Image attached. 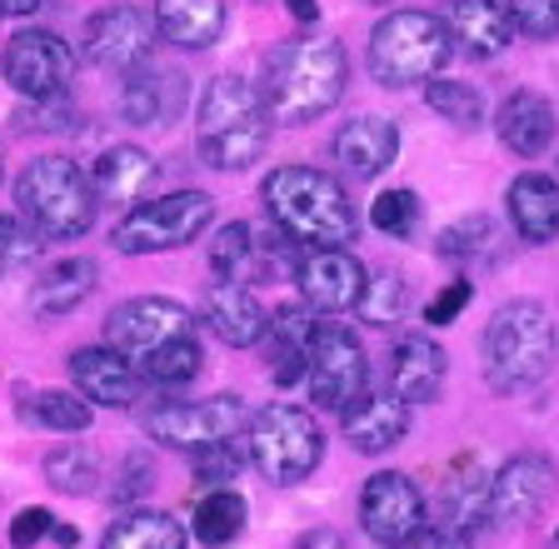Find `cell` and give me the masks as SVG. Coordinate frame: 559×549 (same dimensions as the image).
Instances as JSON below:
<instances>
[{"label":"cell","mask_w":559,"mask_h":549,"mask_svg":"<svg viewBox=\"0 0 559 549\" xmlns=\"http://www.w3.org/2000/svg\"><path fill=\"white\" fill-rule=\"evenodd\" d=\"M345 81H349L345 46L330 36H300L270 50L260 95H265L270 120L305 126V120H320L330 106H340Z\"/></svg>","instance_id":"6da1fadb"},{"label":"cell","mask_w":559,"mask_h":549,"mask_svg":"<svg viewBox=\"0 0 559 549\" xmlns=\"http://www.w3.org/2000/svg\"><path fill=\"white\" fill-rule=\"evenodd\" d=\"M265 211L280 230L300 240V246H325V250H345L360 230V215L349 205L345 186L314 165H280L270 170L265 186Z\"/></svg>","instance_id":"7a4b0ae2"},{"label":"cell","mask_w":559,"mask_h":549,"mask_svg":"<svg viewBox=\"0 0 559 549\" xmlns=\"http://www.w3.org/2000/svg\"><path fill=\"white\" fill-rule=\"evenodd\" d=\"M270 145V110L260 85L215 75L195 106V151L210 170H245Z\"/></svg>","instance_id":"3957f363"},{"label":"cell","mask_w":559,"mask_h":549,"mask_svg":"<svg viewBox=\"0 0 559 549\" xmlns=\"http://www.w3.org/2000/svg\"><path fill=\"white\" fill-rule=\"evenodd\" d=\"M15 211L40 240H81L95 225V186L75 160L66 155H40L25 165V176L15 180Z\"/></svg>","instance_id":"277c9868"},{"label":"cell","mask_w":559,"mask_h":549,"mask_svg":"<svg viewBox=\"0 0 559 549\" xmlns=\"http://www.w3.org/2000/svg\"><path fill=\"white\" fill-rule=\"evenodd\" d=\"M555 360V330L539 300H504L485 325V374L489 385L514 395L549 374Z\"/></svg>","instance_id":"5b68a950"},{"label":"cell","mask_w":559,"mask_h":549,"mask_svg":"<svg viewBox=\"0 0 559 549\" xmlns=\"http://www.w3.org/2000/svg\"><path fill=\"white\" fill-rule=\"evenodd\" d=\"M450 65V25L430 11H395L370 36V75L390 91L435 81Z\"/></svg>","instance_id":"8992f818"},{"label":"cell","mask_w":559,"mask_h":549,"mask_svg":"<svg viewBox=\"0 0 559 549\" xmlns=\"http://www.w3.org/2000/svg\"><path fill=\"white\" fill-rule=\"evenodd\" d=\"M245 455L270 485H300L325 455L320 420L300 405H265L245 425Z\"/></svg>","instance_id":"52a82bcc"},{"label":"cell","mask_w":559,"mask_h":549,"mask_svg":"<svg viewBox=\"0 0 559 549\" xmlns=\"http://www.w3.org/2000/svg\"><path fill=\"white\" fill-rule=\"evenodd\" d=\"M215 220V200L205 190H170L160 200H145L126 220L110 230V246L120 255H160V250H180L210 230Z\"/></svg>","instance_id":"ba28073f"},{"label":"cell","mask_w":559,"mask_h":549,"mask_svg":"<svg viewBox=\"0 0 559 549\" xmlns=\"http://www.w3.org/2000/svg\"><path fill=\"white\" fill-rule=\"evenodd\" d=\"M250 425V409L240 395H215V399H165V405L145 409V434L170 450H210V444H225L235 434H245Z\"/></svg>","instance_id":"9c48e42d"},{"label":"cell","mask_w":559,"mask_h":549,"mask_svg":"<svg viewBox=\"0 0 559 549\" xmlns=\"http://www.w3.org/2000/svg\"><path fill=\"white\" fill-rule=\"evenodd\" d=\"M305 385H310L314 405L325 409H345L349 399H360L370 390V360H365L360 335L335 320H320L310 339V360H305Z\"/></svg>","instance_id":"30bf717a"},{"label":"cell","mask_w":559,"mask_h":549,"mask_svg":"<svg viewBox=\"0 0 559 549\" xmlns=\"http://www.w3.org/2000/svg\"><path fill=\"white\" fill-rule=\"evenodd\" d=\"M186 335H195V320H190L186 305L165 300V295H135V300L116 305L110 320H105V345L126 355L135 370L155 350H165V345H175Z\"/></svg>","instance_id":"8fae6325"},{"label":"cell","mask_w":559,"mask_h":549,"mask_svg":"<svg viewBox=\"0 0 559 549\" xmlns=\"http://www.w3.org/2000/svg\"><path fill=\"white\" fill-rule=\"evenodd\" d=\"M0 75L25 100H50V95H66L70 75H75V56L56 31H15L0 50Z\"/></svg>","instance_id":"7c38bea8"},{"label":"cell","mask_w":559,"mask_h":549,"mask_svg":"<svg viewBox=\"0 0 559 549\" xmlns=\"http://www.w3.org/2000/svg\"><path fill=\"white\" fill-rule=\"evenodd\" d=\"M360 525L374 545L405 549L419 529L430 525V520H425V494H419V485L409 475H400V469L370 475L360 490Z\"/></svg>","instance_id":"4fadbf2b"},{"label":"cell","mask_w":559,"mask_h":549,"mask_svg":"<svg viewBox=\"0 0 559 549\" xmlns=\"http://www.w3.org/2000/svg\"><path fill=\"white\" fill-rule=\"evenodd\" d=\"M559 490V469L549 455H514L500 465V475L489 479V525L514 529V525H530L545 514V504L555 500Z\"/></svg>","instance_id":"5bb4252c"},{"label":"cell","mask_w":559,"mask_h":549,"mask_svg":"<svg viewBox=\"0 0 559 549\" xmlns=\"http://www.w3.org/2000/svg\"><path fill=\"white\" fill-rule=\"evenodd\" d=\"M295 285H300V300L314 315H345V310H360L370 275L349 250L305 246L300 265H295Z\"/></svg>","instance_id":"9a60e30c"},{"label":"cell","mask_w":559,"mask_h":549,"mask_svg":"<svg viewBox=\"0 0 559 549\" xmlns=\"http://www.w3.org/2000/svg\"><path fill=\"white\" fill-rule=\"evenodd\" d=\"M155 40V15H145L140 5H105L85 21V56L100 71H135L145 65Z\"/></svg>","instance_id":"2e32d148"},{"label":"cell","mask_w":559,"mask_h":549,"mask_svg":"<svg viewBox=\"0 0 559 549\" xmlns=\"http://www.w3.org/2000/svg\"><path fill=\"white\" fill-rule=\"evenodd\" d=\"M340 430H345L349 450H360V455H384L390 444H400L409 434V405L390 390H365L360 399H349L340 409Z\"/></svg>","instance_id":"e0dca14e"},{"label":"cell","mask_w":559,"mask_h":549,"mask_svg":"<svg viewBox=\"0 0 559 549\" xmlns=\"http://www.w3.org/2000/svg\"><path fill=\"white\" fill-rule=\"evenodd\" d=\"M70 380H75V395L105 409H130L140 399V370L110 345H85L70 355Z\"/></svg>","instance_id":"ac0fdd59"},{"label":"cell","mask_w":559,"mask_h":549,"mask_svg":"<svg viewBox=\"0 0 559 549\" xmlns=\"http://www.w3.org/2000/svg\"><path fill=\"white\" fill-rule=\"evenodd\" d=\"M335 160H340V170L345 176H355V180H374V176H384L390 165H395V155H400V130L390 126L384 116H355V120H345V126L335 130Z\"/></svg>","instance_id":"d6986e66"},{"label":"cell","mask_w":559,"mask_h":549,"mask_svg":"<svg viewBox=\"0 0 559 549\" xmlns=\"http://www.w3.org/2000/svg\"><path fill=\"white\" fill-rule=\"evenodd\" d=\"M200 320L215 330V339L235 345V350H250V345H260V339H265V325H270L265 305L255 300V290H250V285H235V281L210 285Z\"/></svg>","instance_id":"ffe728a7"},{"label":"cell","mask_w":559,"mask_h":549,"mask_svg":"<svg viewBox=\"0 0 559 549\" xmlns=\"http://www.w3.org/2000/svg\"><path fill=\"white\" fill-rule=\"evenodd\" d=\"M450 360L435 345L430 335H400L395 339V360H390V390H395L405 405H430L440 399Z\"/></svg>","instance_id":"44dd1931"},{"label":"cell","mask_w":559,"mask_h":549,"mask_svg":"<svg viewBox=\"0 0 559 549\" xmlns=\"http://www.w3.org/2000/svg\"><path fill=\"white\" fill-rule=\"evenodd\" d=\"M555 106H549L539 91H510L504 106L495 110V130H500L504 151H514L520 160H535V155L549 151L555 141Z\"/></svg>","instance_id":"7402d4cb"},{"label":"cell","mask_w":559,"mask_h":549,"mask_svg":"<svg viewBox=\"0 0 559 549\" xmlns=\"http://www.w3.org/2000/svg\"><path fill=\"white\" fill-rule=\"evenodd\" d=\"M504 211H510V225L520 230V240H530V246L559 240V180L539 176V170L514 176L510 195H504Z\"/></svg>","instance_id":"603a6c76"},{"label":"cell","mask_w":559,"mask_h":549,"mask_svg":"<svg viewBox=\"0 0 559 549\" xmlns=\"http://www.w3.org/2000/svg\"><path fill=\"white\" fill-rule=\"evenodd\" d=\"M450 36L469 50V56L489 60V56H504L510 40L520 36L514 31V15L504 0H454L450 5Z\"/></svg>","instance_id":"cb8c5ba5"},{"label":"cell","mask_w":559,"mask_h":549,"mask_svg":"<svg viewBox=\"0 0 559 549\" xmlns=\"http://www.w3.org/2000/svg\"><path fill=\"white\" fill-rule=\"evenodd\" d=\"M320 330L310 305H280L275 315L265 325V345H270V374H275V385H295L305 380V360H310V339Z\"/></svg>","instance_id":"d4e9b609"},{"label":"cell","mask_w":559,"mask_h":549,"mask_svg":"<svg viewBox=\"0 0 559 549\" xmlns=\"http://www.w3.org/2000/svg\"><path fill=\"white\" fill-rule=\"evenodd\" d=\"M155 31L175 50H210L225 36V0H155Z\"/></svg>","instance_id":"484cf974"},{"label":"cell","mask_w":559,"mask_h":549,"mask_svg":"<svg viewBox=\"0 0 559 549\" xmlns=\"http://www.w3.org/2000/svg\"><path fill=\"white\" fill-rule=\"evenodd\" d=\"M440 525L460 529V535H475L489 525V469H479L475 455L454 460L440 494Z\"/></svg>","instance_id":"4316f807"},{"label":"cell","mask_w":559,"mask_h":549,"mask_svg":"<svg viewBox=\"0 0 559 549\" xmlns=\"http://www.w3.org/2000/svg\"><path fill=\"white\" fill-rule=\"evenodd\" d=\"M95 275H100V270L85 255H70V260H60V265H50L46 275L31 285V315L60 320V315H70V310H81L95 295Z\"/></svg>","instance_id":"83f0119b"},{"label":"cell","mask_w":559,"mask_h":549,"mask_svg":"<svg viewBox=\"0 0 559 549\" xmlns=\"http://www.w3.org/2000/svg\"><path fill=\"white\" fill-rule=\"evenodd\" d=\"M155 176H160V165L140 151V145H110L95 160L91 186H95V200H105V205H135L155 186Z\"/></svg>","instance_id":"f1b7e54d"},{"label":"cell","mask_w":559,"mask_h":549,"mask_svg":"<svg viewBox=\"0 0 559 549\" xmlns=\"http://www.w3.org/2000/svg\"><path fill=\"white\" fill-rule=\"evenodd\" d=\"M190 535L186 525L165 510H130L120 514L116 525L105 529L100 549H186Z\"/></svg>","instance_id":"f546056e"},{"label":"cell","mask_w":559,"mask_h":549,"mask_svg":"<svg viewBox=\"0 0 559 549\" xmlns=\"http://www.w3.org/2000/svg\"><path fill=\"white\" fill-rule=\"evenodd\" d=\"M175 75L155 71L151 60L145 65H135V71H126V85H120V116L130 120V126H160L165 116L175 110Z\"/></svg>","instance_id":"4dcf8cb0"},{"label":"cell","mask_w":559,"mask_h":549,"mask_svg":"<svg viewBox=\"0 0 559 549\" xmlns=\"http://www.w3.org/2000/svg\"><path fill=\"white\" fill-rule=\"evenodd\" d=\"M245 500L230 490V485H215L210 494L195 500V514H190V535L200 539L205 549H225L230 539H240L245 529Z\"/></svg>","instance_id":"1f68e13d"},{"label":"cell","mask_w":559,"mask_h":549,"mask_svg":"<svg viewBox=\"0 0 559 549\" xmlns=\"http://www.w3.org/2000/svg\"><path fill=\"white\" fill-rule=\"evenodd\" d=\"M95 479H100V460L81 444H60L46 455V485L60 494H95Z\"/></svg>","instance_id":"d6a6232c"},{"label":"cell","mask_w":559,"mask_h":549,"mask_svg":"<svg viewBox=\"0 0 559 549\" xmlns=\"http://www.w3.org/2000/svg\"><path fill=\"white\" fill-rule=\"evenodd\" d=\"M200 360H205V355H200V339L186 335L140 365V380H151V385H160V390H175V385H186V380H195Z\"/></svg>","instance_id":"836d02e7"},{"label":"cell","mask_w":559,"mask_h":549,"mask_svg":"<svg viewBox=\"0 0 559 549\" xmlns=\"http://www.w3.org/2000/svg\"><path fill=\"white\" fill-rule=\"evenodd\" d=\"M31 415L56 434H81V430H91L95 405L85 395H70V390H46V395L31 399Z\"/></svg>","instance_id":"e575fe53"},{"label":"cell","mask_w":559,"mask_h":549,"mask_svg":"<svg viewBox=\"0 0 559 549\" xmlns=\"http://www.w3.org/2000/svg\"><path fill=\"white\" fill-rule=\"evenodd\" d=\"M425 100H430L435 116H444L460 130H475L479 120H485V100H479V91L465 81H440V75H435V81L425 85Z\"/></svg>","instance_id":"d590c367"},{"label":"cell","mask_w":559,"mask_h":549,"mask_svg":"<svg viewBox=\"0 0 559 549\" xmlns=\"http://www.w3.org/2000/svg\"><path fill=\"white\" fill-rule=\"evenodd\" d=\"M495 246H500L495 215H465L460 225H450L440 235V255H450V260H489Z\"/></svg>","instance_id":"8d00e7d4"},{"label":"cell","mask_w":559,"mask_h":549,"mask_svg":"<svg viewBox=\"0 0 559 549\" xmlns=\"http://www.w3.org/2000/svg\"><path fill=\"white\" fill-rule=\"evenodd\" d=\"M40 246H46V240H40L21 215H0V281L31 270L35 260H40Z\"/></svg>","instance_id":"74e56055"},{"label":"cell","mask_w":559,"mask_h":549,"mask_svg":"<svg viewBox=\"0 0 559 549\" xmlns=\"http://www.w3.org/2000/svg\"><path fill=\"white\" fill-rule=\"evenodd\" d=\"M370 225L380 235H390V240H409L419 225V195L415 190H384V195H374Z\"/></svg>","instance_id":"f35d334b"},{"label":"cell","mask_w":559,"mask_h":549,"mask_svg":"<svg viewBox=\"0 0 559 549\" xmlns=\"http://www.w3.org/2000/svg\"><path fill=\"white\" fill-rule=\"evenodd\" d=\"M360 315H365V325H395V320L405 315V281H400L395 270L370 275L365 300H360Z\"/></svg>","instance_id":"ab89813d"},{"label":"cell","mask_w":559,"mask_h":549,"mask_svg":"<svg viewBox=\"0 0 559 549\" xmlns=\"http://www.w3.org/2000/svg\"><path fill=\"white\" fill-rule=\"evenodd\" d=\"M514 15V31L530 40H555L559 36V0H504Z\"/></svg>","instance_id":"60d3db41"},{"label":"cell","mask_w":559,"mask_h":549,"mask_svg":"<svg viewBox=\"0 0 559 549\" xmlns=\"http://www.w3.org/2000/svg\"><path fill=\"white\" fill-rule=\"evenodd\" d=\"M235 469H240V450H235V440L210 444V450H195L200 485H225V479H235Z\"/></svg>","instance_id":"b9f144b4"},{"label":"cell","mask_w":559,"mask_h":549,"mask_svg":"<svg viewBox=\"0 0 559 549\" xmlns=\"http://www.w3.org/2000/svg\"><path fill=\"white\" fill-rule=\"evenodd\" d=\"M469 295H475L469 281H450L430 305H425V325H450V320H460V310L469 305Z\"/></svg>","instance_id":"7bdbcfd3"},{"label":"cell","mask_w":559,"mask_h":549,"mask_svg":"<svg viewBox=\"0 0 559 549\" xmlns=\"http://www.w3.org/2000/svg\"><path fill=\"white\" fill-rule=\"evenodd\" d=\"M50 525H56V514L40 510V504H31V510H21V514L11 520V545H15V549H35L40 539L50 535Z\"/></svg>","instance_id":"ee69618b"},{"label":"cell","mask_w":559,"mask_h":549,"mask_svg":"<svg viewBox=\"0 0 559 549\" xmlns=\"http://www.w3.org/2000/svg\"><path fill=\"white\" fill-rule=\"evenodd\" d=\"M405 549H475V545H469V535H460L450 525H425Z\"/></svg>","instance_id":"f6af8a7d"},{"label":"cell","mask_w":559,"mask_h":549,"mask_svg":"<svg viewBox=\"0 0 559 549\" xmlns=\"http://www.w3.org/2000/svg\"><path fill=\"white\" fill-rule=\"evenodd\" d=\"M295 549H349L345 535H335V529H310V535L295 539Z\"/></svg>","instance_id":"bcb514c9"},{"label":"cell","mask_w":559,"mask_h":549,"mask_svg":"<svg viewBox=\"0 0 559 549\" xmlns=\"http://www.w3.org/2000/svg\"><path fill=\"white\" fill-rule=\"evenodd\" d=\"M285 11H290L295 21H305V25L320 21V5H314V0H285Z\"/></svg>","instance_id":"7dc6e473"},{"label":"cell","mask_w":559,"mask_h":549,"mask_svg":"<svg viewBox=\"0 0 559 549\" xmlns=\"http://www.w3.org/2000/svg\"><path fill=\"white\" fill-rule=\"evenodd\" d=\"M50 539H56L60 549H75V545H81V529H75V525H50Z\"/></svg>","instance_id":"c3c4849f"},{"label":"cell","mask_w":559,"mask_h":549,"mask_svg":"<svg viewBox=\"0 0 559 549\" xmlns=\"http://www.w3.org/2000/svg\"><path fill=\"white\" fill-rule=\"evenodd\" d=\"M40 0H0V15H35Z\"/></svg>","instance_id":"681fc988"},{"label":"cell","mask_w":559,"mask_h":549,"mask_svg":"<svg viewBox=\"0 0 559 549\" xmlns=\"http://www.w3.org/2000/svg\"><path fill=\"white\" fill-rule=\"evenodd\" d=\"M0 180H5V151H0Z\"/></svg>","instance_id":"f907efd6"},{"label":"cell","mask_w":559,"mask_h":549,"mask_svg":"<svg viewBox=\"0 0 559 549\" xmlns=\"http://www.w3.org/2000/svg\"><path fill=\"white\" fill-rule=\"evenodd\" d=\"M555 539H559V535H555Z\"/></svg>","instance_id":"816d5d0a"}]
</instances>
